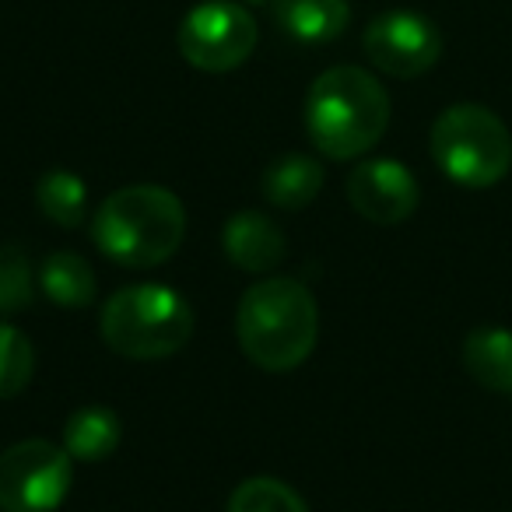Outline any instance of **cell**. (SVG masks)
Here are the masks:
<instances>
[{
    "label": "cell",
    "mask_w": 512,
    "mask_h": 512,
    "mask_svg": "<svg viewBox=\"0 0 512 512\" xmlns=\"http://www.w3.org/2000/svg\"><path fill=\"white\" fill-rule=\"evenodd\" d=\"M120 418L109 407H81L64 425V449L74 463H99L120 446Z\"/></svg>",
    "instance_id": "14"
},
{
    "label": "cell",
    "mask_w": 512,
    "mask_h": 512,
    "mask_svg": "<svg viewBox=\"0 0 512 512\" xmlns=\"http://www.w3.org/2000/svg\"><path fill=\"white\" fill-rule=\"evenodd\" d=\"M99 327L116 355L158 362L193 337V306L169 285H130L102 306Z\"/></svg>",
    "instance_id": "4"
},
{
    "label": "cell",
    "mask_w": 512,
    "mask_h": 512,
    "mask_svg": "<svg viewBox=\"0 0 512 512\" xmlns=\"http://www.w3.org/2000/svg\"><path fill=\"white\" fill-rule=\"evenodd\" d=\"M365 53L383 74L400 81L421 78L442 57V32L421 11H386L365 29Z\"/></svg>",
    "instance_id": "8"
},
{
    "label": "cell",
    "mask_w": 512,
    "mask_h": 512,
    "mask_svg": "<svg viewBox=\"0 0 512 512\" xmlns=\"http://www.w3.org/2000/svg\"><path fill=\"white\" fill-rule=\"evenodd\" d=\"M36 351L32 341L11 323H0V400H11L32 383Z\"/></svg>",
    "instance_id": "18"
},
{
    "label": "cell",
    "mask_w": 512,
    "mask_h": 512,
    "mask_svg": "<svg viewBox=\"0 0 512 512\" xmlns=\"http://www.w3.org/2000/svg\"><path fill=\"white\" fill-rule=\"evenodd\" d=\"M274 22L281 25L288 39L302 46L334 43L351 22L348 0H278Z\"/></svg>",
    "instance_id": "11"
},
{
    "label": "cell",
    "mask_w": 512,
    "mask_h": 512,
    "mask_svg": "<svg viewBox=\"0 0 512 512\" xmlns=\"http://www.w3.org/2000/svg\"><path fill=\"white\" fill-rule=\"evenodd\" d=\"M320 190H323V165L309 155H285L264 172L267 204L285 207V211H302L306 204H313Z\"/></svg>",
    "instance_id": "13"
},
{
    "label": "cell",
    "mask_w": 512,
    "mask_h": 512,
    "mask_svg": "<svg viewBox=\"0 0 512 512\" xmlns=\"http://www.w3.org/2000/svg\"><path fill=\"white\" fill-rule=\"evenodd\" d=\"M242 355L267 372H292L313 355L320 309L302 281L267 278L253 285L235 313Z\"/></svg>",
    "instance_id": "1"
},
{
    "label": "cell",
    "mask_w": 512,
    "mask_h": 512,
    "mask_svg": "<svg viewBox=\"0 0 512 512\" xmlns=\"http://www.w3.org/2000/svg\"><path fill=\"white\" fill-rule=\"evenodd\" d=\"M74 484V460L64 446L46 439L15 442L0 453V509L53 512Z\"/></svg>",
    "instance_id": "6"
},
{
    "label": "cell",
    "mask_w": 512,
    "mask_h": 512,
    "mask_svg": "<svg viewBox=\"0 0 512 512\" xmlns=\"http://www.w3.org/2000/svg\"><path fill=\"white\" fill-rule=\"evenodd\" d=\"M228 512H309L302 495L278 477H249L228 498Z\"/></svg>",
    "instance_id": "17"
},
{
    "label": "cell",
    "mask_w": 512,
    "mask_h": 512,
    "mask_svg": "<svg viewBox=\"0 0 512 512\" xmlns=\"http://www.w3.org/2000/svg\"><path fill=\"white\" fill-rule=\"evenodd\" d=\"M186 235V207L165 186L137 183L109 193L92 218V239L120 267H158Z\"/></svg>",
    "instance_id": "3"
},
{
    "label": "cell",
    "mask_w": 512,
    "mask_h": 512,
    "mask_svg": "<svg viewBox=\"0 0 512 512\" xmlns=\"http://www.w3.org/2000/svg\"><path fill=\"white\" fill-rule=\"evenodd\" d=\"M221 246L228 260L249 274H267L285 260V235L264 211L232 214L221 232Z\"/></svg>",
    "instance_id": "10"
},
{
    "label": "cell",
    "mask_w": 512,
    "mask_h": 512,
    "mask_svg": "<svg viewBox=\"0 0 512 512\" xmlns=\"http://www.w3.org/2000/svg\"><path fill=\"white\" fill-rule=\"evenodd\" d=\"M249 4H264V0H249Z\"/></svg>",
    "instance_id": "20"
},
{
    "label": "cell",
    "mask_w": 512,
    "mask_h": 512,
    "mask_svg": "<svg viewBox=\"0 0 512 512\" xmlns=\"http://www.w3.org/2000/svg\"><path fill=\"white\" fill-rule=\"evenodd\" d=\"M463 369L484 390L512 393V330L477 327L463 341Z\"/></svg>",
    "instance_id": "12"
},
{
    "label": "cell",
    "mask_w": 512,
    "mask_h": 512,
    "mask_svg": "<svg viewBox=\"0 0 512 512\" xmlns=\"http://www.w3.org/2000/svg\"><path fill=\"white\" fill-rule=\"evenodd\" d=\"M390 127V95L362 67H330L306 95V134L316 151L348 162L379 144Z\"/></svg>",
    "instance_id": "2"
},
{
    "label": "cell",
    "mask_w": 512,
    "mask_h": 512,
    "mask_svg": "<svg viewBox=\"0 0 512 512\" xmlns=\"http://www.w3.org/2000/svg\"><path fill=\"white\" fill-rule=\"evenodd\" d=\"M39 288L50 302L64 309H81L95 302V271L88 267L85 256L78 253H60L46 256L39 267Z\"/></svg>",
    "instance_id": "15"
},
{
    "label": "cell",
    "mask_w": 512,
    "mask_h": 512,
    "mask_svg": "<svg viewBox=\"0 0 512 512\" xmlns=\"http://www.w3.org/2000/svg\"><path fill=\"white\" fill-rule=\"evenodd\" d=\"M36 204L60 228H78L88 211V190L81 176L67 169H53L36 183Z\"/></svg>",
    "instance_id": "16"
},
{
    "label": "cell",
    "mask_w": 512,
    "mask_h": 512,
    "mask_svg": "<svg viewBox=\"0 0 512 512\" xmlns=\"http://www.w3.org/2000/svg\"><path fill=\"white\" fill-rule=\"evenodd\" d=\"M256 50V22L246 8L228 0L197 4L179 25V53L190 67L207 74L235 71Z\"/></svg>",
    "instance_id": "7"
},
{
    "label": "cell",
    "mask_w": 512,
    "mask_h": 512,
    "mask_svg": "<svg viewBox=\"0 0 512 512\" xmlns=\"http://www.w3.org/2000/svg\"><path fill=\"white\" fill-rule=\"evenodd\" d=\"M348 200L362 218L376 225H400L418 211V179L404 162L369 158L348 176Z\"/></svg>",
    "instance_id": "9"
},
{
    "label": "cell",
    "mask_w": 512,
    "mask_h": 512,
    "mask_svg": "<svg viewBox=\"0 0 512 512\" xmlns=\"http://www.w3.org/2000/svg\"><path fill=\"white\" fill-rule=\"evenodd\" d=\"M32 302L29 256L15 246H0V313H18Z\"/></svg>",
    "instance_id": "19"
},
{
    "label": "cell",
    "mask_w": 512,
    "mask_h": 512,
    "mask_svg": "<svg viewBox=\"0 0 512 512\" xmlns=\"http://www.w3.org/2000/svg\"><path fill=\"white\" fill-rule=\"evenodd\" d=\"M428 148L442 176L467 190H488L502 183L512 169L509 127L502 123V116L477 102L449 106L432 123Z\"/></svg>",
    "instance_id": "5"
}]
</instances>
